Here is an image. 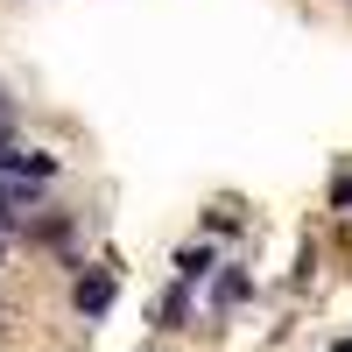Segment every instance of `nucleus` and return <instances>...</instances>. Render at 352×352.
<instances>
[{"mask_svg":"<svg viewBox=\"0 0 352 352\" xmlns=\"http://www.w3.org/2000/svg\"><path fill=\"white\" fill-rule=\"evenodd\" d=\"M71 296H78V310H85V317H99V310L113 303V275H106V268L78 275V289H71Z\"/></svg>","mask_w":352,"mask_h":352,"instance_id":"obj_1","label":"nucleus"},{"mask_svg":"<svg viewBox=\"0 0 352 352\" xmlns=\"http://www.w3.org/2000/svg\"><path fill=\"white\" fill-rule=\"evenodd\" d=\"M0 169H8V176H56V162H50V155H21V148L0 155Z\"/></svg>","mask_w":352,"mask_h":352,"instance_id":"obj_2","label":"nucleus"},{"mask_svg":"<svg viewBox=\"0 0 352 352\" xmlns=\"http://www.w3.org/2000/svg\"><path fill=\"white\" fill-rule=\"evenodd\" d=\"M176 275H184V282H204V275H212V247H184V254H176Z\"/></svg>","mask_w":352,"mask_h":352,"instance_id":"obj_3","label":"nucleus"},{"mask_svg":"<svg viewBox=\"0 0 352 352\" xmlns=\"http://www.w3.org/2000/svg\"><path fill=\"white\" fill-rule=\"evenodd\" d=\"M247 296V275H219V303H240Z\"/></svg>","mask_w":352,"mask_h":352,"instance_id":"obj_4","label":"nucleus"},{"mask_svg":"<svg viewBox=\"0 0 352 352\" xmlns=\"http://www.w3.org/2000/svg\"><path fill=\"white\" fill-rule=\"evenodd\" d=\"M331 204H352V176H338V190H331Z\"/></svg>","mask_w":352,"mask_h":352,"instance_id":"obj_5","label":"nucleus"},{"mask_svg":"<svg viewBox=\"0 0 352 352\" xmlns=\"http://www.w3.org/2000/svg\"><path fill=\"white\" fill-rule=\"evenodd\" d=\"M0 219H8V190H0Z\"/></svg>","mask_w":352,"mask_h":352,"instance_id":"obj_6","label":"nucleus"},{"mask_svg":"<svg viewBox=\"0 0 352 352\" xmlns=\"http://www.w3.org/2000/svg\"><path fill=\"white\" fill-rule=\"evenodd\" d=\"M338 352H352V338H338Z\"/></svg>","mask_w":352,"mask_h":352,"instance_id":"obj_7","label":"nucleus"},{"mask_svg":"<svg viewBox=\"0 0 352 352\" xmlns=\"http://www.w3.org/2000/svg\"><path fill=\"white\" fill-rule=\"evenodd\" d=\"M0 141H8V120H0Z\"/></svg>","mask_w":352,"mask_h":352,"instance_id":"obj_8","label":"nucleus"}]
</instances>
